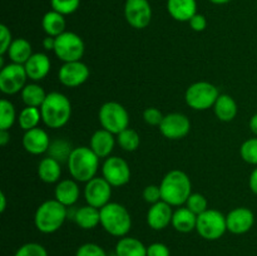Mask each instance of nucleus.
Segmentation results:
<instances>
[{"label": "nucleus", "mask_w": 257, "mask_h": 256, "mask_svg": "<svg viewBox=\"0 0 257 256\" xmlns=\"http://www.w3.org/2000/svg\"><path fill=\"white\" fill-rule=\"evenodd\" d=\"M112 186L103 177H94L85 183L84 198L87 205L95 208H102L110 202Z\"/></svg>", "instance_id": "nucleus-12"}, {"label": "nucleus", "mask_w": 257, "mask_h": 256, "mask_svg": "<svg viewBox=\"0 0 257 256\" xmlns=\"http://www.w3.org/2000/svg\"><path fill=\"white\" fill-rule=\"evenodd\" d=\"M114 253L117 256H147V246L138 238L124 236L118 240Z\"/></svg>", "instance_id": "nucleus-25"}, {"label": "nucleus", "mask_w": 257, "mask_h": 256, "mask_svg": "<svg viewBox=\"0 0 257 256\" xmlns=\"http://www.w3.org/2000/svg\"><path fill=\"white\" fill-rule=\"evenodd\" d=\"M163 117L165 115L162 114V112L155 107L146 108L145 112H143V119L150 125H160L163 120Z\"/></svg>", "instance_id": "nucleus-41"}, {"label": "nucleus", "mask_w": 257, "mask_h": 256, "mask_svg": "<svg viewBox=\"0 0 257 256\" xmlns=\"http://www.w3.org/2000/svg\"><path fill=\"white\" fill-rule=\"evenodd\" d=\"M17 118L14 104L8 99L0 100V130L9 131Z\"/></svg>", "instance_id": "nucleus-34"}, {"label": "nucleus", "mask_w": 257, "mask_h": 256, "mask_svg": "<svg viewBox=\"0 0 257 256\" xmlns=\"http://www.w3.org/2000/svg\"><path fill=\"white\" fill-rule=\"evenodd\" d=\"M208 2H211L212 4H216V5H223V4H227V3H230L231 0H208Z\"/></svg>", "instance_id": "nucleus-50"}, {"label": "nucleus", "mask_w": 257, "mask_h": 256, "mask_svg": "<svg viewBox=\"0 0 257 256\" xmlns=\"http://www.w3.org/2000/svg\"><path fill=\"white\" fill-rule=\"evenodd\" d=\"M68 171L73 180L87 183L95 177L99 168V157L90 147H75L68 160Z\"/></svg>", "instance_id": "nucleus-3"}, {"label": "nucleus", "mask_w": 257, "mask_h": 256, "mask_svg": "<svg viewBox=\"0 0 257 256\" xmlns=\"http://www.w3.org/2000/svg\"><path fill=\"white\" fill-rule=\"evenodd\" d=\"M50 142L52 141L48 133L39 127L27 131L23 136V147L28 153L34 156L48 152Z\"/></svg>", "instance_id": "nucleus-17"}, {"label": "nucleus", "mask_w": 257, "mask_h": 256, "mask_svg": "<svg viewBox=\"0 0 257 256\" xmlns=\"http://www.w3.org/2000/svg\"><path fill=\"white\" fill-rule=\"evenodd\" d=\"M188 24H190L191 29L195 30V32H203L207 28V19H206L205 15L197 13V14L191 18Z\"/></svg>", "instance_id": "nucleus-44"}, {"label": "nucleus", "mask_w": 257, "mask_h": 256, "mask_svg": "<svg viewBox=\"0 0 257 256\" xmlns=\"http://www.w3.org/2000/svg\"><path fill=\"white\" fill-rule=\"evenodd\" d=\"M248 186H250L251 191L257 195V167L251 172L250 178H248Z\"/></svg>", "instance_id": "nucleus-45"}, {"label": "nucleus", "mask_w": 257, "mask_h": 256, "mask_svg": "<svg viewBox=\"0 0 257 256\" xmlns=\"http://www.w3.org/2000/svg\"><path fill=\"white\" fill-rule=\"evenodd\" d=\"M108 256H117V255H115V253H112V255H108Z\"/></svg>", "instance_id": "nucleus-51"}, {"label": "nucleus", "mask_w": 257, "mask_h": 256, "mask_svg": "<svg viewBox=\"0 0 257 256\" xmlns=\"http://www.w3.org/2000/svg\"><path fill=\"white\" fill-rule=\"evenodd\" d=\"M240 155L246 163L257 166V137L250 138L241 145Z\"/></svg>", "instance_id": "nucleus-35"}, {"label": "nucleus", "mask_w": 257, "mask_h": 256, "mask_svg": "<svg viewBox=\"0 0 257 256\" xmlns=\"http://www.w3.org/2000/svg\"><path fill=\"white\" fill-rule=\"evenodd\" d=\"M84 42L75 33L64 32L55 38V48L53 52L62 62L69 63L80 60L84 55Z\"/></svg>", "instance_id": "nucleus-9"}, {"label": "nucleus", "mask_w": 257, "mask_h": 256, "mask_svg": "<svg viewBox=\"0 0 257 256\" xmlns=\"http://www.w3.org/2000/svg\"><path fill=\"white\" fill-rule=\"evenodd\" d=\"M7 210V196H5V193L0 192V212H4V211Z\"/></svg>", "instance_id": "nucleus-49"}, {"label": "nucleus", "mask_w": 257, "mask_h": 256, "mask_svg": "<svg viewBox=\"0 0 257 256\" xmlns=\"http://www.w3.org/2000/svg\"><path fill=\"white\" fill-rule=\"evenodd\" d=\"M172 206L165 201H160L155 205H151V208L147 212V223L153 230L161 231L172 223Z\"/></svg>", "instance_id": "nucleus-18"}, {"label": "nucleus", "mask_w": 257, "mask_h": 256, "mask_svg": "<svg viewBox=\"0 0 257 256\" xmlns=\"http://www.w3.org/2000/svg\"><path fill=\"white\" fill-rule=\"evenodd\" d=\"M89 74L88 65L82 60H77V62L64 63L58 72V78L64 87L77 88L87 82Z\"/></svg>", "instance_id": "nucleus-15"}, {"label": "nucleus", "mask_w": 257, "mask_h": 256, "mask_svg": "<svg viewBox=\"0 0 257 256\" xmlns=\"http://www.w3.org/2000/svg\"><path fill=\"white\" fill-rule=\"evenodd\" d=\"M80 195L79 186L75 180H60L54 190L55 200L65 207H70L78 201Z\"/></svg>", "instance_id": "nucleus-22"}, {"label": "nucleus", "mask_w": 257, "mask_h": 256, "mask_svg": "<svg viewBox=\"0 0 257 256\" xmlns=\"http://www.w3.org/2000/svg\"><path fill=\"white\" fill-rule=\"evenodd\" d=\"M250 130L251 132L253 133V135L256 136L257 137V113H255V114L251 117L250 119Z\"/></svg>", "instance_id": "nucleus-48"}, {"label": "nucleus", "mask_w": 257, "mask_h": 256, "mask_svg": "<svg viewBox=\"0 0 257 256\" xmlns=\"http://www.w3.org/2000/svg\"><path fill=\"white\" fill-rule=\"evenodd\" d=\"M213 110L221 122H231L237 115V103L231 95L220 94L213 105Z\"/></svg>", "instance_id": "nucleus-26"}, {"label": "nucleus", "mask_w": 257, "mask_h": 256, "mask_svg": "<svg viewBox=\"0 0 257 256\" xmlns=\"http://www.w3.org/2000/svg\"><path fill=\"white\" fill-rule=\"evenodd\" d=\"M27 79L24 65L10 63L0 69V90L7 95L17 94L27 85Z\"/></svg>", "instance_id": "nucleus-10"}, {"label": "nucleus", "mask_w": 257, "mask_h": 256, "mask_svg": "<svg viewBox=\"0 0 257 256\" xmlns=\"http://www.w3.org/2000/svg\"><path fill=\"white\" fill-rule=\"evenodd\" d=\"M68 217V208L54 200L44 201L37 208L34 215V225L42 233H54L59 230Z\"/></svg>", "instance_id": "nucleus-4"}, {"label": "nucleus", "mask_w": 257, "mask_h": 256, "mask_svg": "<svg viewBox=\"0 0 257 256\" xmlns=\"http://www.w3.org/2000/svg\"><path fill=\"white\" fill-rule=\"evenodd\" d=\"M196 231L202 238L215 241L222 237L227 231L226 216L222 212L213 208H208L205 212L197 216Z\"/></svg>", "instance_id": "nucleus-7"}, {"label": "nucleus", "mask_w": 257, "mask_h": 256, "mask_svg": "<svg viewBox=\"0 0 257 256\" xmlns=\"http://www.w3.org/2000/svg\"><path fill=\"white\" fill-rule=\"evenodd\" d=\"M43 47L45 50H54L55 48V38L53 37H47L43 40Z\"/></svg>", "instance_id": "nucleus-46"}, {"label": "nucleus", "mask_w": 257, "mask_h": 256, "mask_svg": "<svg viewBox=\"0 0 257 256\" xmlns=\"http://www.w3.org/2000/svg\"><path fill=\"white\" fill-rule=\"evenodd\" d=\"M227 231L233 235H243L252 228L255 215L247 207H236L226 215Z\"/></svg>", "instance_id": "nucleus-16"}, {"label": "nucleus", "mask_w": 257, "mask_h": 256, "mask_svg": "<svg viewBox=\"0 0 257 256\" xmlns=\"http://www.w3.org/2000/svg\"><path fill=\"white\" fill-rule=\"evenodd\" d=\"M52 10L60 13L62 15L73 14L78 10L80 0H50Z\"/></svg>", "instance_id": "nucleus-36"}, {"label": "nucleus", "mask_w": 257, "mask_h": 256, "mask_svg": "<svg viewBox=\"0 0 257 256\" xmlns=\"http://www.w3.org/2000/svg\"><path fill=\"white\" fill-rule=\"evenodd\" d=\"M14 256H49L47 248L38 242H27L20 246Z\"/></svg>", "instance_id": "nucleus-38"}, {"label": "nucleus", "mask_w": 257, "mask_h": 256, "mask_svg": "<svg viewBox=\"0 0 257 256\" xmlns=\"http://www.w3.org/2000/svg\"><path fill=\"white\" fill-rule=\"evenodd\" d=\"M40 119H42V113H40V108L37 107H25L18 115V123L25 132L37 128Z\"/></svg>", "instance_id": "nucleus-31"}, {"label": "nucleus", "mask_w": 257, "mask_h": 256, "mask_svg": "<svg viewBox=\"0 0 257 256\" xmlns=\"http://www.w3.org/2000/svg\"><path fill=\"white\" fill-rule=\"evenodd\" d=\"M117 143L125 152H135L140 147L141 137L137 133V131L132 130V128H127V130L118 133Z\"/></svg>", "instance_id": "nucleus-33"}, {"label": "nucleus", "mask_w": 257, "mask_h": 256, "mask_svg": "<svg viewBox=\"0 0 257 256\" xmlns=\"http://www.w3.org/2000/svg\"><path fill=\"white\" fill-rule=\"evenodd\" d=\"M42 27L48 37L57 38L58 35L63 34L65 32L64 15L54 12V10L45 13L42 19Z\"/></svg>", "instance_id": "nucleus-29"}, {"label": "nucleus", "mask_w": 257, "mask_h": 256, "mask_svg": "<svg viewBox=\"0 0 257 256\" xmlns=\"http://www.w3.org/2000/svg\"><path fill=\"white\" fill-rule=\"evenodd\" d=\"M102 175L112 187H122L131 180L130 165L118 156H109L103 162Z\"/></svg>", "instance_id": "nucleus-11"}, {"label": "nucleus", "mask_w": 257, "mask_h": 256, "mask_svg": "<svg viewBox=\"0 0 257 256\" xmlns=\"http://www.w3.org/2000/svg\"><path fill=\"white\" fill-rule=\"evenodd\" d=\"M147 256H171V251L165 243L153 242L147 246Z\"/></svg>", "instance_id": "nucleus-43"}, {"label": "nucleus", "mask_w": 257, "mask_h": 256, "mask_svg": "<svg viewBox=\"0 0 257 256\" xmlns=\"http://www.w3.org/2000/svg\"><path fill=\"white\" fill-rule=\"evenodd\" d=\"M24 68L28 78H30L33 82H39L49 74L52 63L49 57L44 53H34L25 63Z\"/></svg>", "instance_id": "nucleus-19"}, {"label": "nucleus", "mask_w": 257, "mask_h": 256, "mask_svg": "<svg viewBox=\"0 0 257 256\" xmlns=\"http://www.w3.org/2000/svg\"><path fill=\"white\" fill-rule=\"evenodd\" d=\"M42 120L49 128H62L69 122L72 115V104L67 95L60 92H50L40 107Z\"/></svg>", "instance_id": "nucleus-2"}, {"label": "nucleus", "mask_w": 257, "mask_h": 256, "mask_svg": "<svg viewBox=\"0 0 257 256\" xmlns=\"http://www.w3.org/2000/svg\"><path fill=\"white\" fill-rule=\"evenodd\" d=\"M176 231L181 233H188L191 231L196 230L197 225V215L193 213L190 208L180 207L173 212L172 223Z\"/></svg>", "instance_id": "nucleus-24"}, {"label": "nucleus", "mask_w": 257, "mask_h": 256, "mask_svg": "<svg viewBox=\"0 0 257 256\" xmlns=\"http://www.w3.org/2000/svg\"><path fill=\"white\" fill-rule=\"evenodd\" d=\"M167 12L177 22H190L197 14L196 0H167Z\"/></svg>", "instance_id": "nucleus-21"}, {"label": "nucleus", "mask_w": 257, "mask_h": 256, "mask_svg": "<svg viewBox=\"0 0 257 256\" xmlns=\"http://www.w3.org/2000/svg\"><path fill=\"white\" fill-rule=\"evenodd\" d=\"M186 207L190 208L193 213H196L198 216L200 213L208 210L207 198L203 195H201V193H191L187 202H186Z\"/></svg>", "instance_id": "nucleus-37"}, {"label": "nucleus", "mask_w": 257, "mask_h": 256, "mask_svg": "<svg viewBox=\"0 0 257 256\" xmlns=\"http://www.w3.org/2000/svg\"><path fill=\"white\" fill-rule=\"evenodd\" d=\"M100 225L114 237H124L132 227V218L127 208L118 202H109L100 208Z\"/></svg>", "instance_id": "nucleus-5"}, {"label": "nucleus", "mask_w": 257, "mask_h": 256, "mask_svg": "<svg viewBox=\"0 0 257 256\" xmlns=\"http://www.w3.org/2000/svg\"><path fill=\"white\" fill-rule=\"evenodd\" d=\"M143 198L150 205H155V203L162 201V193H161V187L156 185H148L146 186L143 190Z\"/></svg>", "instance_id": "nucleus-40"}, {"label": "nucleus", "mask_w": 257, "mask_h": 256, "mask_svg": "<svg viewBox=\"0 0 257 256\" xmlns=\"http://www.w3.org/2000/svg\"><path fill=\"white\" fill-rule=\"evenodd\" d=\"M38 176L45 183H58L62 176L60 162L52 157H45L38 165Z\"/></svg>", "instance_id": "nucleus-27"}, {"label": "nucleus", "mask_w": 257, "mask_h": 256, "mask_svg": "<svg viewBox=\"0 0 257 256\" xmlns=\"http://www.w3.org/2000/svg\"><path fill=\"white\" fill-rule=\"evenodd\" d=\"M124 17L135 29H145L152 19V8L148 0H125Z\"/></svg>", "instance_id": "nucleus-13"}, {"label": "nucleus", "mask_w": 257, "mask_h": 256, "mask_svg": "<svg viewBox=\"0 0 257 256\" xmlns=\"http://www.w3.org/2000/svg\"><path fill=\"white\" fill-rule=\"evenodd\" d=\"M73 150L74 148H72V145L68 141L60 140L59 138V140H55L50 142L48 153H49V157L54 158L58 162L68 163V160H69V156Z\"/></svg>", "instance_id": "nucleus-32"}, {"label": "nucleus", "mask_w": 257, "mask_h": 256, "mask_svg": "<svg viewBox=\"0 0 257 256\" xmlns=\"http://www.w3.org/2000/svg\"><path fill=\"white\" fill-rule=\"evenodd\" d=\"M161 193H162V201L167 202L168 205L181 207L187 202L188 197L191 196L192 183L187 173L181 170H172L163 177L160 185Z\"/></svg>", "instance_id": "nucleus-1"}, {"label": "nucleus", "mask_w": 257, "mask_h": 256, "mask_svg": "<svg viewBox=\"0 0 257 256\" xmlns=\"http://www.w3.org/2000/svg\"><path fill=\"white\" fill-rule=\"evenodd\" d=\"M98 118L102 128L118 135L127 130L130 124V114L127 109L118 102H107L100 107Z\"/></svg>", "instance_id": "nucleus-8"}, {"label": "nucleus", "mask_w": 257, "mask_h": 256, "mask_svg": "<svg viewBox=\"0 0 257 256\" xmlns=\"http://www.w3.org/2000/svg\"><path fill=\"white\" fill-rule=\"evenodd\" d=\"M7 54L12 63L24 65L34 53H33V48L29 40L24 39V38H18V39L13 40Z\"/></svg>", "instance_id": "nucleus-28"}, {"label": "nucleus", "mask_w": 257, "mask_h": 256, "mask_svg": "<svg viewBox=\"0 0 257 256\" xmlns=\"http://www.w3.org/2000/svg\"><path fill=\"white\" fill-rule=\"evenodd\" d=\"M10 141V133L9 131L0 130V146H7Z\"/></svg>", "instance_id": "nucleus-47"}, {"label": "nucleus", "mask_w": 257, "mask_h": 256, "mask_svg": "<svg viewBox=\"0 0 257 256\" xmlns=\"http://www.w3.org/2000/svg\"><path fill=\"white\" fill-rule=\"evenodd\" d=\"M115 142L117 138H114V135L102 128L93 133L89 147L99 158H108L114 150Z\"/></svg>", "instance_id": "nucleus-20"}, {"label": "nucleus", "mask_w": 257, "mask_h": 256, "mask_svg": "<svg viewBox=\"0 0 257 256\" xmlns=\"http://www.w3.org/2000/svg\"><path fill=\"white\" fill-rule=\"evenodd\" d=\"M160 132L168 140H182L190 133L191 122L187 115L182 113H170L161 122Z\"/></svg>", "instance_id": "nucleus-14"}, {"label": "nucleus", "mask_w": 257, "mask_h": 256, "mask_svg": "<svg viewBox=\"0 0 257 256\" xmlns=\"http://www.w3.org/2000/svg\"><path fill=\"white\" fill-rule=\"evenodd\" d=\"M22 99L27 107H37L40 108L47 98V93L44 92L42 87L37 83H30L23 88Z\"/></svg>", "instance_id": "nucleus-30"}, {"label": "nucleus", "mask_w": 257, "mask_h": 256, "mask_svg": "<svg viewBox=\"0 0 257 256\" xmlns=\"http://www.w3.org/2000/svg\"><path fill=\"white\" fill-rule=\"evenodd\" d=\"M73 220L83 230H92L100 223V210L90 205L82 206L75 210Z\"/></svg>", "instance_id": "nucleus-23"}, {"label": "nucleus", "mask_w": 257, "mask_h": 256, "mask_svg": "<svg viewBox=\"0 0 257 256\" xmlns=\"http://www.w3.org/2000/svg\"><path fill=\"white\" fill-rule=\"evenodd\" d=\"M220 97L217 87L208 82H196L187 88L185 94L188 107L195 110H207Z\"/></svg>", "instance_id": "nucleus-6"}, {"label": "nucleus", "mask_w": 257, "mask_h": 256, "mask_svg": "<svg viewBox=\"0 0 257 256\" xmlns=\"http://www.w3.org/2000/svg\"><path fill=\"white\" fill-rule=\"evenodd\" d=\"M13 43L12 32L5 24L0 25V55L7 54Z\"/></svg>", "instance_id": "nucleus-42"}, {"label": "nucleus", "mask_w": 257, "mask_h": 256, "mask_svg": "<svg viewBox=\"0 0 257 256\" xmlns=\"http://www.w3.org/2000/svg\"><path fill=\"white\" fill-rule=\"evenodd\" d=\"M75 256H108V253L98 243L85 242L77 248Z\"/></svg>", "instance_id": "nucleus-39"}]
</instances>
